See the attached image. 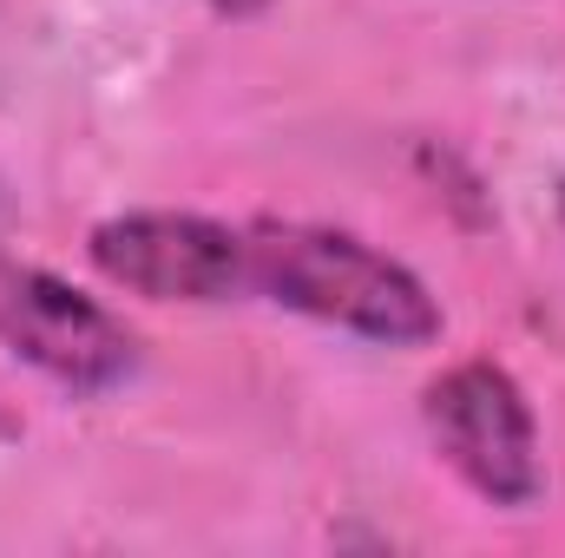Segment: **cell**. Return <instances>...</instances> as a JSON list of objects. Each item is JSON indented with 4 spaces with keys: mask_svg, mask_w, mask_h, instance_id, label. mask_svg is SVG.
Masks as SVG:
<instances>
[{
    "mask_svg": "<svg viewBox=\"0 0 565 558\" xmlns=\"http://www.w3.org/2000/svg\"><path fill=\"white\" fill-rule=\"evenodd\" d=\"M250 289L362 342L422 348L440 335V302L415 270L322 224H250Z\"/></svg>",
    "mask_w": 565,
    "mask_h": 558,
    "instance_id": "1",
    "label": "cell"
},
{
    "mask_svg": "<svg viewBox=\"0 0 565 558\" xmlns=\"http://www.w3.org/2000/svg\"><path fill=\"white\" fill-rule=\"evenodd\" d=\"M427 433L440 447V460L493 506H533L546 486V460H540V427L520 395V382L493 362H460L447 368L422 401Z\"/></svg>",
    "mask_w": 565,
    "mask_h": 558,
    "instance_id": "2",
    "label": "cell"
},
{
    "mask_svg": "<svg viewBox=\"0 0 565 558\" xmlns=\"http://www.w3.org/2000/svg\"><path fill=\"white\" fill-rule=\"evenodd\" d=\"M93 270L151 302H231L250 289V237L191 211H126L93 230Z\"/></svg>",
    "mask_w": 565,
    "mask_h": 558,
    "instance_id": "3",
    "label": "cell"
},
{
    "mask_svg": "<svg viewBox=\"0 0 565 558\" xmlns=\"http://www.w3.org/2000/svg\"><path fill=\"white\" fill-rule=\"evenodd\" d=\"M0 342L73 395H106L139 368V335L46 270H0Z\"/></svg>",
    "mask_w": 565,
    "mask_h": 558,
    "instance_id": "4",
    "label": "cell"
},
{
    "mask_svg": "<svg viewBox=\"0 0 565 558\" xmlns=\"http://www.w3.org/2000/svg\"><path fill=\"white\" fill-rule=\"evenodd\" d=\"M211 7H217V13H231V20H250V13H264L270 0H211Z\"/></svg>",
    "mask_w": 565,
    "mask_h": 558,
    "instance_id": "5",
    "label": "cell"
},
{
    "mask_svg": "<svg viewBox=\"0 0 565 558\" xmlns=\"http://www.w3.org/2000/svg\"><path fill=\"white\" fill-rule=\"evenodd\" d=\"M559 211H565V191H559Z\"/></svg>",
    "mask_w": 565,
    "mask_h": 558,
    "instance_id": "6",
    "label": "cell"
}]
</instances>
